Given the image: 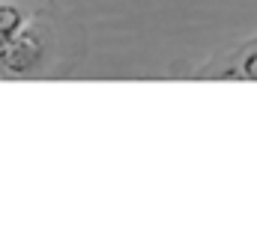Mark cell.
Masks as SVG:
<instances>
[{
	"label": "cell",
	"instance_id": "3957f363",
	"mask_svg": "<svg viewBox=\"0 0 257 235\" xmlns=\"http://www.w3.org/2000/svg\"><path fill=\"white\" fill-rule=\"evenodd\" d=\"M242 74H245L248 80H257V51H251L248 57L242 60Z\"/></svg>",
	"mask_w": 257,
	"mask_h": 235
},
{
	"label": "cell",
	"instance_id": "6da1fadb",
	"mask_svg": "<svg viewBox=\"0 0 257 235\" xmlns=\"http://www.w3.org/2000/svg\"><path fill=\"white\" fill-rule=\"evenodd\" d=\"M45 57H48V33L42 24L27 21L0 48V72L9 78H36L45 68Z\"/></svg>",
	"mask_w": 257,
	"mask_h": 235
},
{
	"label": "cell",
	"instance_id": "7a4b0ae2",
	"mask_svg": "<svg viewBox=\"0 0 257 235\" xmlns=\"http://www.w3.org/2000/svg\"><path fill=\"white\" fill-rule=\"evenodd\" d=\"M24 24H27L24 9L15 6V3H9V0H0V48H3Z\"/></svg>",
	"mask_w": 257,
	"mask_h": 235
}]
</instances>
